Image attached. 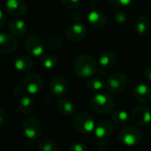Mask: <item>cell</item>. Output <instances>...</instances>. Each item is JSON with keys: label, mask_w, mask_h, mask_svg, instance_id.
Returning <instances> with one entry per match:
<instances>
[{"label": "cell", "mask_w": 151, "mask_h": 151, "mask_svg": "<svg viewBox=\"0 0 151 151\" xmlns=\"http://www.w3.org/2000/svg\"><path fill=\"white\" fill-rule=\"evenodd\" d=\"M74 71L81 78H90L97 71V62L89 54H81L74 61Z\"/></svg>", "instance_id": "6da1fadb"}, {"label": "cell", "mask_w": 151, "mask_h": 151, "mask_svg": "<svg viewBox=\"0 0 151 151\" xmlns=\"http://www.w3.org/2000/svg\"><path fill=\"white\" fill-rule=\"evenodd\" d=\"M116 104V101L110 93L101 92L92 96L90 100V107L93 111L97 114L105 115L110 113Z\"/></svg>", "instance_id": "7a4b0ae2"}, {"label": "cell", "mask_w": 151, "mask_h": 151, "mask_svg": "<svg viewBox=\"0 0 151 151\" xmlns=\"http://www.w3.org/2000/svg\"><path fill=\"white\" fill-rule=\"evenodd\" d=\"M75 129L81 133L86 134L94 132L95 122L93 117L86 112H79L76 114L72 120Z\"/></svg>", "instance_id": "3957f363"}, {"label": "cell", "mask_w": 151, "mask_h": 151, "mask_svg": "<svg viewBox=\"0 0 151 151\" xmlns=\"http://www.w3.org/2000/svg\"><path fill=\"white\" fill-rule=\"evenodd\" d=\"M120 142L127 147L138 145L141 140V133L138 128L132 125H125L120 130L118 134Z\"/></svg>", "instance_id": "277c9868"}, {"label": "cell", "mask_w": 151, "mask_h": 151, "mask_svg": "<svg viewBox=\"0 0 151 151\" xmlns=\"http://www.w3.org/2000/svg\"><path fill=\"white\" fill-rule=\"evenodd\" d=\"M42 124L35 117H29L22 123V131L29 139H37L42 134Z\"/></svg>", "instance_id": "5b68a950"}, {"label": "cell", "mask_w": 151, "mask_h": 151, "mask_svg": "<svg viewBox=\"0 0 151 151\" xmlns=\"http://www.w3.org/2000/svg\"><path fill=\"white\" fill-rule=\"evenodd\" d=\"M25 48L26 51L32 56L39 57L45 52V44L44 39L37 35H31L27 37L25 40Z\"/></svg>", "instance_id": "8992f818"}, {"label": "cell", "mask_w": 151, "mask_h": 151, "mask_svg": "<svg viewBox=\"0 0 151 151\" xmlns=\"http://www.w3.org/2000/svg\"><path fill=\"white\" fill-rule=\"evenodd\" d=\"M127 78L122 72H116L109 76L106 82V86L113 93H118L124 90L127 86Z\"/></svg>", "instance_id": "52a82bcc"}, {"label": "cell", "mask_w": 151, "mask_h": 151, "mask_svg": "<svg viewBox=\"0 0 151 151\" xmlns=\"http://www.w3.org/2000/svg\"><path fill=\"white\" fill-rule=\"evenodd\" d=\"M65 36L71 42H79L87 36V29L80 22H75L67 27Z\"/></svg>", "instance_id": "ba28073f"}, {"label": "cell", "mask_w": 151, "mask_h": 151, "mask_svg": "<svg viewBox=\"0 0 151 151\" xmlns=\"http://www.w3.org/2000/svg\"><path fill=\"white\" fill-rule=\"evenodd\" d=\"M44 86L42 78L38 74L29 73L26 76L23 81V86L29 94H37L41 92Z\"/></svg>", "instance_id": "9c48e42d"}, {"label": "cell", "mask_w": 151, "mask_h": 151, "mask_svg": "<svg viewBox=\"0 0 151 151\" xmlns=\"http://www.w3.org/2000/svg\"><path fill=\"white\" fill-rule=\"evenodd\" d=\"M69 89V85L66 78L62 76H56L50 82V90L56 97L65 96Z\"/></svg>", "instance_id": "30bf717a"}, {"label": "cell", "mask_w": 151, "mask_h": 151, "mask_svg": "<svg viewBox=\"0 0 151 151\" xmlns=\"http://www.w3.org/2000/svg\"><path fill=\"white\" fill-rule=\"evenodd\" d=\"M132 119L139 126H147L151 123V113L146 107H136L131 114Z\"/></svg>", "instance_id": "8fae6325"}, {"label": "cell", "mask_w": 151, "mask_h": 151, "mask_svg": "<svg viewBox=\"0 0 151 151\" xmlns=\"http://www.w3.org/2000/svg\"><path fill=\"white\" fill-rule=\"evenodd\" d=\"M6 11L15 17L23 16L28 11V6L24 0H6L5 3Z\"/></svg>", "instance_id": "7c38bea8"}, {"label": "cell", "mask_w": 151, "mask_h": 151, "mask_svg": "<svg viewBox=\"0 0 151 151\" xmlns=\"http://www.w3.org/2000/svg\"><path fill=\"white\" fill-rule=\"evenodd\" d=\"M17 48V40L13 34L2 32L0 33V52L10 53Z\"/></svg>", "instance_id": "4fadbf2b"}, {"label": "cell", "mask_w": 151, "mask_h": 151, "mask_svg": "<svg viewBox=\"0 0 151 151\" xmlns=\"http://www.w3.org/2000/svg\"><path fill=\"white\" fill-rule=\"evenodd\" d=\"M114 132V125L109 120L101 121L94 129V134L99 139H109Z\"/></svg>", "instance_id": "5bb4252c"}, {"label": "cell", "mask_w": 151, "mask_h": 151, "mask_svg": "<svg viewBox=\"0 0 151 151\" xmlns=\"http://www.w3.org/2000/svg\"><path fill=\"white\" fill-rule=\"evenodd\" d=\"M87 21L90 25L95 29H102L107 24L106 15L100 10L93 9L88 13Z\"/></svg>", "instance_id": "9a60e30c"}, {"label": "cell", "mask_w": 151, "mask_h": 151, "mask_svg": "<svg viewBox=\"0 0 151 151\" xmlns=\"http://www.w3.org/2000/svg\"><path fill=\"white\" fill-rule=\"evenodd\" d=\"M135 99L141 103H147L151 101V88L145 84H139L133 88Z\"/></svg>", "instance_id": "2e32d148"}, {"label": "cell", "mask_w": 151, "mask_h": 151, "mask_svg": "<svg viewBox=\"0 0 151 151\" xmlns=\"http://www.w3.org/2000/svg\"><path fill=\"white\" fill-rule=\"evenodd\" d=\"M33 65H34L33 60L27 55H21L17 57L14 61V67L16 70L22 73L29 71L33 68Z\"/></svg>", "instance_id": "e0dca14e"}, {"label": "cell", "mask_w": 151, "mask_h": 151, "mask_svg": "<svg viewBox=\"0 0 151 151\" xmlns=\"http://www.w3.org/2000/svg\"><path fill=\"white\" fill-rule=\"evenodd\" d=\"M8 29L14 36L22 37L26 34L28 27L25 22L22 20H13L9 22Z\"/></svg>", "instance_id": "ac0fdd59"}, {"label": "cell", "mask_w": 151, "mask_h": 151, "mask_svg": "<svg viewBox=\"0 0 151 151\" xmlns=\"http://www.w3.org/2000/svg\"><path fill=\"white\" fill-rule=\"evenodd\" d=\"M151 29V23L147 17L144 15L139 16L134 22V29L139 35H145L148 33Z\"/></svg>", "instance_id": "d6986e66"}, {"label": "cell", "mask_w": 151, "mask_h": 151, "mask_svg": "<svg viewBox=\"0 0 151 151\" xmlns=\"http://www.w3.org/2000/svg\"><path fill=\"white\" fill-rule=\"evenodd\" d=\"M57 109L64 116H72L76 113V106L68 99H60L58 101Z\"/></svg>", "instance_id": "ffe728a7"}, {"label": "cell", "mask_w": 151, "mask_h": 151, "mask_svg": "<svg viewBox=\"0 0 151 151\" xmlns=\"http://www.w3.org/2000/svg\"><path fill=\"white\" fill-rule=\"evenodd\" d=\"M117 56L113 52H105L99 58V63L102 68H110L116 64Z\"/></svg>", "instance_id": "44dd1931"}, {"label": "cell", "mask_w": 151, "mask_h": 151, "mask_svg": "<svg viewBox=\"0 0 151 151\" xmlns=\"http://www.w3.org/2000/svg\"><path fill=\"white\" fill-rule=\"evenodd\" d=\"M18 109L21 113L28 115L33 112L35 109V101L29 96H23L20 99L18 103Z\"/></svg>", "instance_id": "7402d4cb"}, {"label": "cell", "mask_w": 151, "mask_h": 151, "mask_svg": "<svg viewBox=\"0 0 151 151\" xmlns=\"http://www.w3.org/2000/svg\"><path fill=\"white\" fill-rule=\"evenodd\" d=\"M112 120L118 126H125L129 123L130 116L125 110L118 109L112 114Z\"/></svg>", "instance_id": "603a6c76"}, {"label": "cell", "mask_w": 151, "mask_h": 151, "mask_svg": "<svg viewBox=\"0 0 151 151\" xmlns=\"http://www.w3.org/2000/svg\"><path fill=\"white\" fill-rule=\"evenodd\" d=\"M37 145L40 151H57L56 143L49 138L39 139Z\"/></svg>", "instance_id": "cb8c5ba5"}, {"label": "cell", "mask_w": 151, "mask_h": 151, "mask_svg": "<svg viewBox=\"0 0 151 151\" xmlns=\"http://www.w3.org/2000/svg\"><path fill=\"white\" fill-rule=\"evenodd\" d=\"M86 86L89 90L93 92H100L106 86V83L103 79L99 78H90L87 80Z\"/></svg>", "instance_id": "d4e9b609"}, {"label": "cell", "mask_w": 151, "mask_h": 151, "mask_svg": "<svg viewBox=\"0 0 151 151\" xmlns=\"http://www.w3.org/2000/svg\"><path fill=\"white\" fill-rule=\"evenodd\" d=\"M40 62L45 68H53L58 63V59L55 55L52 53H47L41 56Z\"/></svg>", "instance_id": "484cf974"}, {"label": "cell", "mask_w": 151, "mask_h": 151, "mask_svg": "<svg viewBox=\"0 0 151 151\" xmlns=\"http://www.w3.org/2000/svg\"><path fill=\"white\" fill-rule=\"evenodd\" d=\"M63 44H64V42H63L62 38H60V37H53V38H51L47 42L46 47L50 51H58L63 46Z\"/></svg>", "instance_id": "4316f807"}, {"label": "cell", "mask_w": 151, "mask_h": 151, "mask_svg": "<svg viewBox=\"0 0 151 151\" xmlns=\"http://www.w3.org/2000/svg\"><path fill=\"white\" fill-rule=\"evenodd\" d=\"M60 1L65 8L72 10L77 8L80 5L81 0H60Z\"/></svg>", "instance_id": "83f0119b"}, {"label": "cell", "mask_w": 151, "mask_h": 151, "mask_svg": "<svg viewBox=\"0 0 151 151\" xmlns=\"http://www.w3.org/2000/svg\"><path fill=\"white\" fill-rule=\"evenodd\" d=\"M108 1L117 8H124L130 6L133 0H108Z\"/></svg>", "instance_id": "f1b7e54d"}, {"label": "cell", "mask_w": 151, "mask_h": 151, "mask_svg": "<svg viewBox=\"0 0 151 151\" xmlns=\"http://www.w3.org/2000/svg\"><path fill=\"white\" fill-rule=\"evenodd\" d=\"M68 151H88V147L85 143L75 142L69 146Z\"/></svg>", "instance_id": "f546056e"}, {"label": "cell", "mask_w": 151, "mask_h": 151, "mask_svg": "<svg viewBox=\"0 0 151 151\" xmlns=\"http://www.w3.org/2000/svg\"><path fill=\"white\" fill-rule=\"evenodd\" d=\"M115 20H116V22L118 24L123 25V24L126 23V22L128 21V17H127L125 13H124V12H117L115 14Z\"/></svg>", "instance_id": "4dcf8cb0"}, {"label": "cell", "mask_w": 151, "mask_h": 151, "mask_svg": "<svg viewBox=\"0 0 151 151\" xmlns=\"http://www.w3.org/2000/svg\"><path fill=\"white\" fill-rule=\"evenodd\" d=\"M25 93H27V92H26L24 86H23V87H22V86H16V87H14V90H13V94H14V97H17V98H22V97H23Z\"/></svg>", "instance_id": "1f68e13d"}, {"label": "cell", "mask_w": 151, "mask_h": 151, "mask_svg": "<svg viewBox=\"0 0 151 151\" xmlns=\"http://www.w3.org/2000/svg\"><path fill=\"white\" fill-rule=\"evenodd\" d=\"M97 147L99 151H107L109 149V142L107 141V139H99Z\"/></svg>", "instance_id": "d6a6232c"}, {"label": "cell", "mask_w": 151, "mask_h": 151, "mask_svg": "<svg viewBox=\"0 0 151 151\" xmlns=\"http://www.w3.org/2000/svg\"><path fill=\"white\" fill-rule=\"evenodd\" d=\"M71 18H72V20H73L75 22H81V20H82V14H81L80 12L76 11V12H74V13L72 14Z\"/></svg>", "instance_id": "836d02e7"}, {"label": "cell", "mask_w": 151, "mask_h": 151, "mask_svg": "<svg viewBox=\"0 0 151 151\" xmlns=\"http://www.w3.org/2000/svg\"><path fill=\"white\" fill-rule=\"evenodd\" d=\"M6 111L1 106H0V125H2L6 122Z\"/></svg>", "instance_id": "e575fe53"}, {"label": "cell", "mask_w": 151, "mask_h": 151, "mask_svg": "<svg viewBox=\"0 0 151 151\" xmlns=\"http://www.w3.org/2000/svg\"><path fill=\"white\" fill-rule=\"evenodd\" d=\"M6 23V16L3 13V11L0 9V29H1Z\"/></svg>", "instance_id": "d590c367"}, {"label": "cell", "mask_w": 151, "mask_h": 151, "mask_svg": "<svg viewBox=\"0 0 151 151\" xmlns=\"http://www.w3.org/2000/svg\"><path fill=\"white\" fill-rule=\"evenodd\" d=\"M145 76H146V78H147L149 81H151V64L148 65V66L146 68V69H145Z\"/></svg>", "instance_id": "8d00e7d4"}, {"label": "cell", "mask_w": 151, "mask_h": 151, "mask_svg": "<svg viewBox=\"0 0 151 151\" xmlns=\"http://www.w3.org/2000/svg\"><path fill=\"white\" fill-rule=\"evenodd\" d=\"M139 151H144V150H139Z\"/></svg>", "instance_id": "74e56055"}]
</instances>
